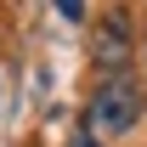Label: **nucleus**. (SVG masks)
<instances>
[{"instance_id":"obj_4","label":"nucleus","mask_w":147,"mask_h":147,"mask_svg":"<svg viewBox=\"0 0 147 147\" xmlns=\"http://www.w3.org/2000/svg\"><path fill=\"white\" fill-rule=\"evenodd\" d=\"M79 147H96V142H79Z\"/></svg>"},{"instance_id":"obj_2","label":"nucleus","mask_w":147,"mask_h":147,"mask_svg":"<svg viewBox=\"0 0 147 147\" xmlns=\"http://www.w3.org/2000/svg\"><path fill=\"white\" fill-rule=\"evenodd\" d=\"M91 57H96L102 74H125V68H130V23H125V11H108V17L96 23Z\"/></svg>"},{"instance_id":"obj_1","label":"nucleus","mask_w":147,"mask_h":147,"mask_svg":"<svg viewBox=\"0 0 147 147\" xmlns=\"http://www.w3.org/2000/svg\"><path fill=\"white\" fill-rule=\"evenodd\" d=\"M136 119H142L136 79H130V74H102V85H96V96H91V125L102 130V136H125Z\"/></svg>"},{"instance_id":"obj_3","label":"nucleus","mask_w":147,"mask_h":147,"mask_svg":"<svg viewBox=\"0 0 147 147\" xmlns=\"http://www.w3.org/2000/svg\"><path fill=\"white\" fill-rule=\"evenodd\" d=\"M57 11H62L68 23H79V17H85V0H57Z\"/></svg>"}]
</instances>
